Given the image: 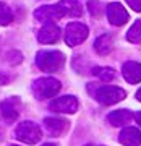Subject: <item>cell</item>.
<instances>
[{"label":"cell","instance_id":"6","mask_svg":"<svg viewBox=\"0 0 141 146\" xmlns=\"http://www.w3.org/2000/svg\"><path fill=\"white\" fill-rule=\"evenodd\" d=\"M105 13H107V20H109L110 25H114V26H122V25H125L126 21H128V11L125 10V7H122L120 3H110L107 5L105 8Z\"/></svg>","mask_w":141,"mask_h":146},{"label":"cell","instance_id":"22","mask_svg":"<svg viewBox=\"0 0 141 146\" xmlns=\"http://www.w3.org/2000/svg\"><path fill=\"white\" fill-rule=\"evenodd\" d=\"M135 120L138 122V123H140V125H141V112H138V114H135Z\"/></svg>","mask_w":141,"mask_h":146},{"label":"cell","instance_id":"25","mask_svg":"<svg viewBox=\"0 0 141 146\" xmlns=\"http://www.w3.org/2000/svg\"><path fill=\"white\" fill-rule=\"evenodd\" d=\"M2 136H3V131H2V128H0V140H2Z\"/></svg>","mask_w":141,"mask_h":146},{"label":"cell","instance_id":"2","mask_svg":"<svg viewBox=\"0 0 141 146\" xmlns=\"http://www.w3.org/2000/svg\"><path fill=\"white\" fill-rule=\"evenodd\" d=\"M62 84L57 78H52V76H46V78H39L34 81L32 84V91H34V96L37 99H49V98H54L55 94L60 91Z\"/></svg>","mask_w":141,"mask_h":146},{"label":"cell","instance_id":"9","mask_svg":"<svg viewBox=\"0 0 141 146\" xmlns=\"http://www.w3.org/2000/svg\"><path fill=\"white\" fill-rule=\"evenodd\" d=\"M20 109H21V104L18 98H8L3 102H0V115L7 122H13L20 114Z\"/></svg>","mask_w":141,"mask_h":146},{"label":"cell","instance_id":"8","mask_svg":"<svg viewBox=\"0 0 141 146\" xmlns=\"http://www.w3.org/2000/svg\"><path fill=\"white\" fill-rule=\"evenodd\" d=\"M34 16L39 21H44V23H54V21H57L62 18L63 11L58 5H46V7L37 8L34 11Z\"/></svg>","mask_w":141,"mask_h":146},{"label":"cell","instance_id":"27","mask_svg":"<svg viewBox=\"0 0 141 146\" xmlns=\"http://www.w3.org/2000/svg\"><path fill=\"white\" fill-rule=\"evenodd\" d=\"M10 146H16V145H10Z\"/></svg>","mask_w":141,"mask_h":146},{"label":"cell","instance_id":"21","mask_svg":"<svg viewBox=\"0 0 141 146\" xmlns=\"http://www.w3.org/2000/svg\"><path fill=\"white\" fill-rule=\"evenodd\" d=\"M126 3L135 11H141V0H126Z\"/></svg>","mask_w":141,"mask_h":146},{"label":"cell","instance_id":"23","mask_svg":"<svg viewBox=\"0 0 141 146\" xmlns=\"http://www.w3.org/2000/svg\"><path fill=\"white\" fill-rule=\"evenodd\" d=\"M136 99H138V101L141 102V88L138 89V93H136Z\"/></svg>","mask_w":141,"mask_h":146},{"label":"cell","instance_id":"12","mask_svg":"<svg viewBox=\"0 0 141 146\" xmlns=\"http://www.w3.org/2000/svg\"><path fill=\"white\" fill-rule=\"evenodd\" d=\"M44 127L50 135L60 136L67 131L68 122L63 119H58V117H47V119H44Z\"/></svg>","mask_w":141,"mask_h":146},{"label":"cell","instance_id":"19","mask_svg":"<svg viewBox=\"0 0 141 146\" xmlns=\"http://www.w3.org/2000/svg\"><path fill=\"white\" fill-rule=\"evenodd\" d=\"M11 20H13V13H11V10L5 5V3H0V25L5 26V25L11 23Z\"/></svg>","mask_w":141,"mask_h":146},{"label":"cell","instance_id":"16","mask_svg":"<svg viewBox=\"0 0 141 146\" xmlns=\"http://www.w3.org/2000/svg\"><path fill=\"white\" fill-rule=\"evenodd\" d=\"M112 47H114V41H112V37L109 34H102L94 42V50L99 55H107L112 50Z\"/></svg>","mask_w":141,"mask_h":146},{"label":"cell","instance_id":"10","mask_svg":"<svg viewBox=\"0 0 141 146\" xmlns=\"http://www.w3.org/2000/svg\"><path fill=\"white\" fill-rule=\"evenodd\" d=\"M37 39L42 44H54L60 39V29L54 23H47L46 26L41 28V31L37 34Z\"/></svg>","mask_w":141,"mask_h":146},{"label":"cell","instance_id":"13","mask_svg":"<svg viewBox=\"0 0 141 146\" xmlns=\"http://www.w3.org/2000/svg\"><path fill=\"white\" fill-rule=\"evenodd\" d=\"M122 73H123V78L128 81V83L135 84L141 81V63L138 62H126L122 68Z\"/></svg>","mask_w":141,"mask_h":146},{"label":"cell","instance_id":"14","mask_svg":"<svg viewBox=\"0 0 141 146\" xmlns=\"http://www.w3.org/2000/svg\"><path fill=\"white\" fill-rule=\"evenodd\" d=\"M58 7L62 8L63 16L67 15L76 18V16H81V13H83V7L79 3V0H62L58 3Z\"/></svg>","mask_w":141,"mask_h":146},{"label":"cell","instance_id":"24","mask_svg":"<svg viewBox=\"0 0 141 146\" xmlns=\"http://www.w3.org/2000/svg\"><path fill=\"white\" fill-rule=\"evenodd\" d=\"M42 146H55V145H52V143H46V145H42Z\"/></svg>","mask_w":141,"mask_h":146},{"label":"cell","instance_id":"11","mask_svg":"<svg viewBox=\"0 0 141 146\" xmlns=\"http://www.w3.org/2000/svg\"><path fill=\"white\" fill-rule=\"evenodd\" d=\"M118 141L125 146H140L141 145V131L135 127H126L120 131Z\"/></svg>","mask_w":141,"mask_h":146},{"label":"cell","instance_id":"26","mask_svg":"<svg viewBox=\"0 0 141 146\" xmlns=\"http://www.w3.org/2000/svg\"><path fill=\"white\" fill-rule=\"evenodd\" d=\"M86 146H93V145H86Z\"/></svg>","mask_w":141,"mask_h":146},{"label":"cell","instance_id":"17","mask_svg":"<svg viewBox=\"0 0 141 146\" xmlns=\"http://www.w3.org/2000/svg\"><path fill=\"white\" fill-rule=\"evenodd\" d=\"M93 75H96L99 80L107 83V81L115 78V70L110 67H96V68H93Z\"/></svg>","mask_w":141,"mask_h":146},{"label":"cell","instance_id":"1","mask_svg":"<svg viewBox=\"0 0 141 146\" xmlns=\"http://www.w3.org/2000/svg\"><path fill=\"white\" fill-rule=\"evenodd\" d=\"M36 63L42 72H58L65 63V55L58 50H42L36 55Z\"/></svg>","mask_w":141,"mask_h":146},{"label":"cell","instance_id":"18","mask_svg":"<svg viewBox=\"0 0 141 146\" xmlns=\"http://www.w3.org/2000/svg\"><path fill=\"white\" fill-rule=\"evenodd\" d=\"M126 39L133 44H141V20H136L126 33Z\"/></svg>","mask_w":141,"mask_h":146},{"label":"cell","instance_id":"20","mask_svg":"<svg viewBox=\"0 0 141 146\" xmlns=\"http://www.w3.org/2000/svg\"><path fill=\"white\" fill-rule=\"evenodd\" d=\"M88 5H89V11H91V15L93 16H99L101 13H102V5H101L97 0H89L88 2Z\"/></svg>","mask_w":141,"mask_h":146},{"label":"cell","instance_id":"4","mask_svg":"<svg viewBox=\"0 0 141 146\" xmlns=\"http://www.w3.org/2000/svg\"><path fill=\"white\" fill-rule=\"evenodd\" d=\"M126 93L122 88H117V86H101L97 91H96V99L97 102L104 106H112L118 101L125 99Z\"/></svg>","mask_w":141,"mask_h":146},{"label":"cell","instance_id":"15","mask_svg":"<svg viewBox=\"0 0 141 146\" xmlns=\"http://www.w3.org/2000/svg\"><path fill=\"white\" fill-rule=\"evenodd\" d=\"M107 119H109V122H110L114 127H122V125L130 123L131 119H133V115H131L130 110L120 109V110H114V112H110Z\"/></svg>","mask_w":141,"mask_h":146},{"label":"cell","instance_id":"7","mask_svg":"<svg viewBox=\"0 0 141 146\" xmlns=\"http://www.w3.org/2000/svg\"><path fill=\"white\" fill-rule=\"evenodd\" d=\"M50 109L62 114H75L78 109V99L75 96H62L50 102Z\"/></svg>","mask_w":141,"mask_h":146},{"label":"cell","instance_id":"3","mask_svg":"<svg viewBox=\"0 0 141 146\" xmlns=\"http://www.w3.org/2000/svg\"><path fill=\"white\" fill-rule=\"evenodd\" d=\"M15 136L26 145H36L42 138V131L41 127L36 125L34 122H21L20 125L16 127Z\"/></svg>","mask_w":141,"mask_h":146},{"label":"cell","instance_id":"5","mask_svg":"<svg viewBox=\"0 0 141 146\" xmlns=\"http://www.w3.org/2000/svg\"><path fill=\"white\" fill-rule=\"evenodd\" d=\"M88 26L83 23H70L65 28V42L70 47H75L88 37Z\"/></svg>","mask_w":141,"mask_h":146}]
</instances>
